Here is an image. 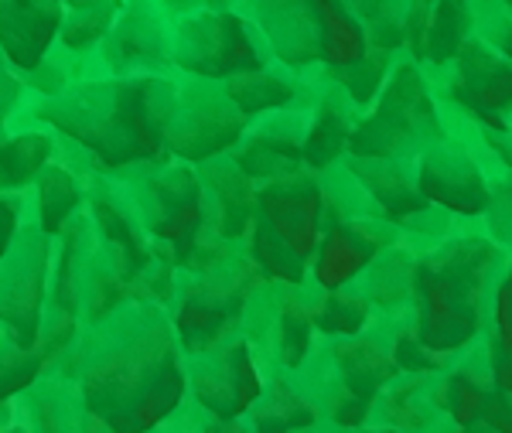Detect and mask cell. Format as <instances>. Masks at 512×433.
<instances>
[{
    "label": "cell",
    "mask_w": 512,
    "mask_h": 433,
    "mask_svg": "<svg viewBox=\"0 0 512 433\" xmlns=\"http://www.w3.org/2000/svg\"><path fill=\"white\" fill-rule=\"evenodd\" d=\"M495 249L478 239L454 243L414 270L417 338L434 352H451L475 338L482 324Z\"/></svg>",
    "instance_id": "6da1fadb"
},
{
    "label": "cell",
    "mask_w": 512,
    "mask_h": 433,
    "mask_svg": "<svg viewBox=\"0 0 512 433\" xmlns=\"http://www.w3.org/2000/svg\"><path fill=\"white\" fill-rule=\"evenodd\" d=\"M260 215L253 232V256L270 277L301 283L304 260L318 249L321 236L332 229L328 222V191L308 174H280L260 195Z\"/></svg>",
    "instance_id": "7a4b0ae2"
},
{
    "label": "cell",
    "mask_w": 512,
    "mask_h": 433,
    "mask_svg": "<svg viewBox=\"0 0 512 433\" xmlns=\"http://www.w3.org/2000/svg\"><path fill=\"white\" fill-rule=\"evenodd\" d=\"M267 45L294 69L349 65L369 52L355 0H256Z\"/></svg>",
    "instance_id": "3957f363"
},
{
    "label": "cell",
    "mask_w": 512,
    "mask_h": 433,
    "mask_svg": "<svg viewBox=\"0 0 512 433\" xmlns=\"http://www.w3.org/2000/svg\"><path fill=\"white\" fill-rule=\"evenodd\" d=\"M434 133L437 113L427 99L424 82H420L414 65H400L373 116L352 130L349 151L355 157H393L431 140Z\"/></svg>",
    "instance_id": "277c9868"
},
{
    "label": "cell",
    "mask_w": 512,
    "mask_h": 433,
    "mask_svg": "<svg viewBox=\"0 0 512 433\" xmlns=\"http://www.w3.org/2000/svg\"><path fill=\"white\" fill-rule=\"evenodd\" d=\"M181 69L202 72V76H229V72L263 69V55L256 48L243 21L236 14H202L181 28L178 38Z\"/></svg>",
    "instance_id": "5b68a950"
},
{
    "label": "cell",
    "mask_w": 512,
    "mask_h": 433,
    "mask_svg": "<svg viewBox=\"0 0 512 433\" xmlns=\"http://www.w3.org/2000/svg\"><path fill=\"white\" fill-rule=\"evenodd\" d=\"M454 96L478 120L495 130H509L512 120V62L492 45L465 41L454 55Z\"/></svg>",
    "instance_id": "8992f818"
},
{
    "label": "cell",
    "mask_w": 512,
    "mask_h": 433,
    "mask_svg": "<svg viewBox=\"0 0 512 433\" xmlns=\"http://www.w3.org/2000/svg\"><path fill=\"white\" fill-rule=\"evenodd\" d=\"M417 188L427 202H437L465 215L482 212L492 202L489 185L482 181V171L475 168L472 157L461 151L458 144H437L427 151L417 174Z\"/></svg>",
    "instance_id": "52a82bcc"
},
{
    "label": "cell",
    "mask_w": 512,
    "mask_h": 433,
    "mask_svg": "<svg viewBox=\"0 0 512 433\" xmlns=\"http://www.w3.org/2000/svg\"><path fill=\"white\" fill-rule=\"evenodd\" d=\"M383 243L386 232H379L376 226H366V222H335L315 249V277L321 290H335L342 283H349L383 249Z\"/></svg>",
    "instance_id": "ba28073f"
},
{
    "label": "cell",
    "mask_w": 512,
    "mask_h": 433,
    "mask_svg": "<svg viewBox=\"0 0 512 433\" xmlns=\"http://www.w3.org/2000/svg\"><path fill=\"white\" fill-rule=\"evenodd\" d=\"M59 0H0V45L18 65H35L59 28Z\"/></svg>",
    "instance_id": "9c48e42d"
},
{
    "label": "cell",
    "mask_w": 512,
    "mask_h": 433,
    "mask_svg": "<svg viewBox=\"0 0 512 433\" xmlns=\"http://www.w3.org/2000/svg\"><path fill=\"white\" fill-rule=\"evenodd\" d=\"M246 127V120L233 110V99L226 103H202L192 116H171L168 123V140L171 147L188 157H205L212 151H222L226 144H233L239 130Z\"/></svg>",
    "instance_id": "30bf717a"
},
{
    "label": "cell",
    "mask_w": 512,
    "mask_h": 433,
    "mask_svg": "<svg viewBox=\"0 0 512 433\" xmlns=\"http://www.w3.org/2000/svg\"><path fill=\"white\" fill-rule=\"evenodd\" d=\"M212 365H216V369L198 372L195 376L198 396H202L212 410L233 416L239 410H246V406L260 396V382H256V372H253L250 358H246L243 345H236L233 352H226Z\"/></svg>",
    "instance_id": "8fae6325"
},
{
    "label": "cell",
    "mask_w": 512,
    "mask_h": 433,
    "mask_svg": "<svg viewBox=\"0 0 512 433\" xmlns=\"http://www.w3.org/2000/svg\"><path fill=\"white\" fill-rule=\"evenodd\" d=\"M349 168L355 171V178L369 188V195L376 198V205L383 208L386 215H393V219H407V215H414L424 208L420 188L414 191V185L407 181V174L396 168V164H390V157H359V161H352Z\"/></svg>",
    "instance_id": "7c38bea8"
},
{
    "label": "cell",
    "mask_w": 512,
    "mask_h": 433,
    "mask_svg": "<svg viewBox=\"0 0 512 433\" xmlns=\"http://www.w3.org/2000/svg\"><path fill=\"white\" fill-rule=\"evenodd\" d=\"M243 294L239 280H219L212 287L198 290L195 301L185 304V335L192 331V348H202L209 335H219L226 328V321H233L243 311Z\"/></svg>",
    "instance_id": "4fadbf2b"
},
{
    "label": "cell",
    "mask_w": 512,
    "mask_h": 433,
    "mask_svg": "<svg viewBox=\"0 0 512 433\" xmlns=\"http://www.w3.org/2000/svg\"><path fill=\"white\" fill-rule=\"evenodd\" d=\"M465 35H468L465 0H434L431 11H427L424 31H420L417 58H431L437 65L448 62L468 41Z\"/></svg>",
    "instance_id": "5bb4252c"
},
{
    "label": "cell",
    "mask_w": 512,
    "mask_h": 433,
    "mask_svg": "<svg viewBox=\"0 0 512 433\" xmlns=\"http://www.w3.org/2000/svg\"><path fill=\"white\" fill-rule=\"evenodd\" d=\"M349 137H352L349 113H345L335 99H328L318 110V120L311 123L308 140H304V161H308L311 168H325V164H332V157L349 144Z\"/></svg>",
    "instance_id": "9a60e30c"
},
{
    "label": "cell",
    "mask_w": 512,
    "mask_h": 433,
    "mask_svg": "<svg viewBox=\"0 0 512 433\" xmlns=\"http://www.w3.org/2000/svg\"><path fill=\"white\" fill-rule=\"evenodd\" d=\"M410 7H414V0H355L359 18L373 24V38L383 48H393L407 38Z\"/></svg>",
    "instance_id": "2e32d148"
},
{
    "label": "cell",
    "mask_w": 512,
    "mask_h": 433,
    "mask_svg": "<svg viewBox=\"0 0 512 433\" xmlns=\"http://www.w3.org/2000/svg\"><path fill=\"white\" fill-rule=\"evenodd\" d=\"M294 96V89L287 86V82L274 79L270 72L263 69H253V72H243L239 79H233V86H229V99H233L236 106H243V110H267V106H280L287 103V99Z\"/></svg>",
    "instance_id": "e0dca14e"
},
{
    "label": "cell",
    "mask_w": 512,
    "mask_h": 433,
    "mask_svg": "<svg viewBox=\"0 0 512 433\" xmlns=\"http://www.w3.org/2000/svg\"><path fill=\"white\" fill-rule=\"evenodd\" d=\"M383 72H386V48H383V52L376 48L373 55L366 52V55L355 58V62H349V65H335L332 76L345 86V93L352 96V103H369L373 93H379Z\"/></svg>",
    "instance_id": "ac0fdd59"
},
{
    "label": "cell",
    "mask_w": 512,
    "mask_h": 433,
    "mask_svg": "<svg viewBox=\"0 0 512 433\" xmlns=\"http://www.w3.org/2000/svg\"><path fill=\"white\" fill-rule=\"evenodd\" d=\"M315 321L328 335H355V331L362 328V321H366V301L338 294V287H335V290H328L325 304L315 311Z\"/></svg>",
    "instance_id": "d6986e66"
},
{
    "label": "cell",
    "mask_w": 512,
    "mask_h": 433,
    "mask_svg": "<svg viewBox=\"0 0 512 433\" xmlns=\"http://www.w3.org/2000/svg\"><path fill=\"white\" fill-rule=\"evenodd\" d=\"M489 372L502 393H512V345L492 335L489 341Z\"/></svg>",
    "instance_id": "ffe728a7"
},
{
    "label": "cell",
    "mask_w": 512,
    "mask_h": 433,
    "mask_svg": "<svg viewBox=\"0 0 512 433\" xmlns=\"http://www.w3.org/2000/svg\"><path fill=\"white\" fill-rule=\"evenodd\" d=\"M495 338L512 345V270L495 294Z\"/></svg>",
    "instance_id": "44dd1931"
},
{
    "label": "cell",
    "mask_w": 512,
    "mask_h": 433,
    "mask_svg": "<svg viewBox=\"0 0 512 433\" xmlns=\"http://www.w3.org/2000/svg\"><path fill=\"white\" fill-rule=\"evenodd\" d=\"M485 38L492 48H499V55H506L512 62V18H489L485 21Z\"/></svg>",
    "instance_id": "7402d4cb"
},
{
    "label": "cell",
    "mask_w": 512,
    "mask_h": 433,
    "mask_svg": "<svg viewBox=\"0 0 512 433\" xmlns=\"http://www.w3.org/2000/svg\"><path fill=\"white\" fill-rule=\"evenodd\" d=\"M11 229H14V208L0 198V249H4L7 243V236H11Z\"/></svg>",
    "instance_id": "603a6c76"
},
{
    "label": "cell",
    "mask_w": 512,
    "mask_h": 433,
    "mask_svg": "<svg viewBox=\"0 0 512 433\" xmlns=\"http://www.w3.org/2000/svg\"><path fill=\"white\" fill-rule=\"evenodd\" d=\"M59 4H69L72 11L82 14V11H99V7H103V0H59Z\"/></svg>",
    "instance_id": "cb8c5ba5"
},
{
    "label": "cell",
    "mask_w": 512,
    "mask_h": 433,
    "mask_svg": "<svg viewBox=\"0 0 512 433\" xmlns=\"http://www.w3.org/2000/svg\"><path fill=\"white\" fill-rule=\"evenodd\" d=\"M502 4H506V7H509V11H512V0H502Z\"/></svg>",
    "instance_id": "d4e9b609"
}]
</instances>
